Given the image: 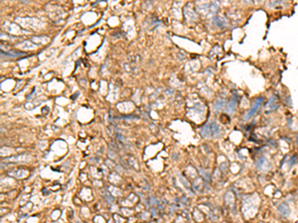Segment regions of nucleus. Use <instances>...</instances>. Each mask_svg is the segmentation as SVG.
Listing matches in <instances>:
<instances>
[{
    "instance_id": "f03ea898",
    "label": "nucleus",
    "mask_w": 298,
    "mask_h": 223,
    "mask_svg": "<svg viewBox=\"0 0 298 223\" xmlns=\"http://www.w3.org/2000/svg\"><path fill=\"white\" fill-rule=\"evenodd\" d=\"M279 211L281 212L283 215H287V214L289 213V208L286 206L285 204H281V205H280V207H279Z\"/></svg>"
},
{
    "instance_id": "7ed1b4c3",
    "label": "nucleus",
    "mask_w": 298,
    "mask_h": 223,
    "mask_svg": "<svg viewBox=\"0 0 298 223\" xmlns=\"http://www.w3.org/2000/svg\"><path fill=\"white\" fill-rule=\"evenodd\" d=\"M211 128V131H212V133L213 134H214V135H219V128H218L217 126H216V124H213L212 125V127H210Z\"/></svg>"
},
{
    "instance_id": "f257e3e1",
    "label": "nucleus",
    "mask_w": 298,
    "mask_h": 223,
    "mask_svg": "<svg viewBox=\"0 0 298 223\" xmlns=\"http://www.w3.org/2000/svg\"><path fill=\"white\" fill-rule=\"evenodd\" d=\"M262 100H263V99H262V97L257 98V99L255 100V103H253V105H252V108H251L250 111H248V112L247 113V115H246V116H244V119H246V120H248L251 117H252V116L256 113V111L259 110V106H260V105H261V103H262Z\"/></svg>"
}]
</instances>
